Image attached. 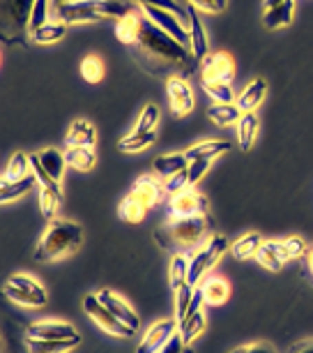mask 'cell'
<instances>
[{
	"label": "cell",
	"mask_w": 313,
	"mask_h": 353,
	"mask_svg": "<svg viewBox=\"0 0 313 353\" xmlns=\"http://www.w3.org/2000/svg\"><path fill=\"white\" fill-rule=\"evenodd\" d=\"M194 293H196V286L189 284V282H186L184 286H180V289L175 291V319H177V323L184 319L186 310H189L191 301H194Z\"/></svg>",
	"instance_id": "42"
},
{
	"label": "cell",
	"mask_w": 313,
	"mask_h": 353,
	"mask_svg": "<svg viewBox=\"0 0 313 353\" xmlns=\"http://www.w3.org/2000/svg\"><path fill=\"white\" fill-rule=\"evenodd\" d=\"M186 14H189V51L194 53L196 63H203L205 58L210 56V44H208V35H205V28H203V21L198 17V10L196 8H186Z\"/></svg>",
	"instance_id": "15"
},
{
	"label": "cell",
	"mask_w": 313,
	"mask_h": 353,
	"mask_svg": "<svg viewBox=\"0 0 313 353\" xmlns=\"http://www.w3.org/2000/svg\"><path fill=\"white\" fill-rule=\"evenodd\" d=\"M51 0H37L35 10H32V19H30V28L28 30H37L39 26H44L49 21V12H51Z\"/></svg>",
	"instance_id": "45"
},
{
	"label": "cell",
	"mask_w": 313,
	"mask_h": 353,
	"mask_svg": "<svg viewBox=\"0 0 313 353\" xmlns=\"http://www.w3.org/2000/svg\"><path fill=\"white\" fill-rule=\"evenodd\" d=\"M143 19H145V17L134 14V12H129L127 17L118 19V23H116V37H118L122 44L134 46V44L138 42V35H141Z\"/></svg>",
	"instance_id": "27"
},
{
	"label": "cell",
	"mask_w": 313,
	"mask_h": 353,
	"mask_svg": "<svg viewBox=\"0 0 313 353\" xmlns=\"http://www.w3.org/2000/svg\"><path fill=\"white\" fill-rule=\"evenodd\" d=\"M215 3L219 5V8H222V10H226V8H228V0H215Z\"/></svg>",
	"instance_id": "55"
},
{
	"label": "cell",
	"mask_w": 313,
	"mask_h": 353,
	"mask_svg": "<svg viewBox=\"0 0 313 353\" xmlns=\"http://www.w3.org/2000/svg\"><path fill=\"white\" fill-rule=\"evenodd\" d=\"M177 332V319H162L145 332L136 353H159Z\"/></svg>",
	"instance_id": "10"
},
{
	"label": "cell",
	"mask_w": 313,
	"mask_h": 353,
	"mask_svg": "<svg viewBox=\"0 0 313 353\" xmlns=\"http://www.w3.org/2000/svg\"><path fill=\"white\" fill-rule=\"evenodd\" d=\"M208 208H210L208 199H205L203 194H198L194 188L177 192V194H173L171 201H169V215H171V219L208 215Z\"/></svg>",
	"instance_id": "8"
},
{
	"label": "cell",
	"mask_w": 313,
	"mask_h": 353,
	"mask_svg": "<svg viewBox=\"0 0 313 353\" xmlns=\"http://www.w3.org/2000/svg\"><path fill=\"white\" fill-rule=\"evenodd\" d=\"M136 61L143 65L145 72L155 77H164V68L171 70L173 77L189 79L196 70V58L191 51L184 49L175 37L169 32L157 28L155 23L143 19V28L138 35V42L134 44Z\"/></svg>",
	"instance_id": "1"
},
{
	"label": "cell",
	"mask_w": 313,
	"mask_h": 353,
	"mask_svg": "<svg viewBox=\"0 0 313 353\" xmlns=\"http://www.w3.org/2000/svg\"><path fill=\"white\" fill-rule=\"evenodd\" d=\"M302 275L306 277V282L313 284V245H309L302 256Z\"/></svg>",
	"instance_id": "51"
},
{
	"label": "cell",
	"mask_w": 313,
	"mask_h": 353,
	"mask_svg": "<svg viewBox=\"0 0 313 353\" xmlns=\"http://www.w3.org/2000/svg\"><path fill=\"white\" fill-rule=\"evenodd\" d=\"M28 169L30 166V155H23V152H14L10 157L8 166H5V173H3V181H19V178L28 176Z\"/></svg>",
	"instance_id": "39"
},
{
	"label": "cell",
	"mask_w": 313,
	"mask_h": 353,
	"mask_svg": "<svg viewBox=\"0 0 313 353\" xmlns=\"http://www.w3.org/2000/svg\"><path fill=\"white\" fill-rule=\"evenodd\" d=\"M288 353H313V339H302V342H297Z\"/></svg>",
	"instance_id": "53"
},
{
	"label": "cell",
	"mask_w": 313,
	"mask_h": 353,
	"mask_svg": "<svg viewBox=\"0 0 313 353\" xmlns=\"http://www.w3.org/2000/svg\"><path fill=\"white\" fill-rule=\"evenodd\" d=\"M58 19L67 26L76 23H95L102 19H122L127 17L131 8L120 0H69L56 10Z\"/></svg>",
	"instance_id": "4"
},
{
	"label": "cell",
	"mask_w": 313,
	"mask_h": 353,
	"mask_svg": "<svg viewBox=\"0 0 313 353\" xmlns=\"http://www.w3.org/2000/svg\"><path fill=\"white\" fill-rule=\"evenodd\" d=\"M65 32H67V23L58 19V21H46L37 30H30V39L35 44H56L65 37Z\"/></svg>",
	"instance_id": "33"
},
{
	"label": "cell",
	"mask_w": 313,
	"mask_h": 353,
	"mask_svg": "<svg viewBox=\"0 0 313 353\" xmlns=\"http://www.w3.org/2000/svg\"><path fill=\"white\" fill-rule=\"evenodd\" d=\"M230 150H233L230 141H224V139H208V141H198L196 145H191L184 155L191 162V159H217Z\"/></svg>",
	"instance_id": "18"
},
{
	"label": "cell",
	"mask_w": 313,
	"mask_h": 353,
	"mask_svg": "<svg viewBox=\"0 0 313 353\" xmlns=\"http://www.w3.org/2000/svg\"><path fill=\"white\" fill-rule=\"evenodd\" d=\"M164 192L166 188L164 185H159L155 178H150V176H141V178H136V183H134V188H131V194L138 196L141 201L148 205V208H152L155 203H159L164 199Z\"/></svg>",
	"instance_id": "23"
},
{
	"label": "cell",
	"mask_w": 313,
	"mask_h": 353,
	"mask_svg": "<svg viewBox=\"0 0 313 353\" xmlns=\"http://www.w3.org/2000/svg\"><path fill=\"white\" fill-rule=\"evenodd\" d=\"M215 236V222L210 215H194V217H177L169 219L162 229L155 233V241L159 248L171 250L175 254H196L198 250H203L205 245Z\"/></svg>",
	"instance_id": "2"
},
{
	"label": "cell",
	"mask_w": 313,
	"mask_h": 353,
	"mask_svg": "<svg viewBox=\"0 0 313 353\" xmlns=\"http://www.w3.org/2000/svg\"><path fill=\"white\" fill-rule=\"evenodd\" d=\"M283 3H288V0H265V10H272V8H277V5H283Z\"/></svg>",
	"instance_id": "54"
},
{
	"label": "cell",
	"mask_w": 313,
	"mask_h": 353,
	"mask_svg": "<svg viewBox=\"0 0 313 353\" xmlns=\"http://www.w3.org/2000/svg\"><path fill=\"white\" fill-rule=\"evenodd\" d=\"M203 90L215 99V104H235V92H233L230 83L203 81Z\"/></svg>",
	"instance_id": "40"
},
{
	"label": "cell",
	"mask_w": 313,
	"mask_h": 353,
	"mask_svg": "<svg viewBox=\"0 0 313 353\" xmlns=\"http://www.w3.org/2000/svg\"><path fill=\"white\" fill-rule=\"evenodd\" d=\"M155 141H157V130L155 132H138V130H134L131 134L120 139V141H118V150L134 155V152H141L145 148H150V145L155 143Z\"/></svg>",
	"instance_id": "31"
},
{
	"label": "cell",
	"mask_w": 313,
	"mask_h": 353,
	"mask_svg": "<svg viewBox=\"0 0 313 353\" xmlns=\"http://www.w3.org/2000/svg\"><path fill=\"white\" fill-rule=\"evenodd\" d=\"M166 92H169L171 111L175 113L177 118L191 113V109H194V92H191V85L186 83V79L171 77L169 81H166Z\"/></svg>",
	"instance_id": "12"
},
{
	"label": "cell",
	"mask_w": 313,
	"mask_h": 353,
	"mask_svg": "<svg viewBox=\"0 0 313 353\" xmlns=\"http://www.w3.org/2000/svg\"><path fill=\"white\" fill-rule=\"evenodd\" d=\"M230 353H277V349L265 342H256V344H246V346H239V349H233Z\"/></svg>",
	"instance_id": "50"
},
{
	"label": "cell",
	"mask_w": 313,
	"mask_h": 353,
	"mask_svg": "<svg viewBox=\"0 0 313 353\" xmlns=\"http://www.w3.org/2000/svg\"><path fill=\"white\" fill-rule=\"evenodd\" d=\"M37 0H5L3 3V19L10 26V30L21 32L30 28L32 10H35Z\"/></svg>",
	"instance_id": "13"
},
{
	"label": "cell",
	"mask_w": 313,
	"mask_h": 353,
	"mask_svg": "<svg viewBox=\"0 0 313 353\" xmlns=\"http://www.w3.org/2000/svg\"><path fill=\"white\" fill-rule=\"evenodd\" d=\"M258 137V116L256 111L242 113V118L237 121V141H239V150L249 152L254 148Z\"/></svg>",
	"instance_id": "28"
},
{
	"label": "cell",
	"mask_w": 313,
	"mask_h": 353,
	"mask_svg": "<svg viewBox=\"0 0 313 353\" xmlns=\"http://www.w3.org/2000/svg\"><path fill=\"white\" fill-rule=\"evenodd\" d=\"M159 116H162V113H159V106L157 104H148L141 111V116H138L136 130L138 132H155L157 123H159Z\"/></svg>",
	"instance_id": "43"
},
{
	"label": "cell",
	"mask_w": 313,
	"mask_h": 353,
	"mask_svg": "<svg viewBox=\"0 0 313 353\" xmlns=\"http://www.w3.org/2000/svg\"><path fill=\"white\" fill-rule=\"evenodd\" d=\"M265 241L261 238V233L251 231V233H244L242 238H237L235 243L230 245V254L237 259V261H246V259H256L258 250Z\"/></svg>",
	"instance_id": "30"
},
{
	"label": "cell",
	"mask_w": 313,
	"mask_h": 353,
	"mask_svg": "<svg viewBox=\"0 0 313 353\" xmlns=\"http://www.w3.org/2000/svg\"><path fill=\"white\" fill-rule=\"evenodd\" d=\"M37 176L35 173H28V176L19 178V181H3V185H0V203H12L17 201V199L25 196L28 192L35 190L37 185Z\"/></svg>",
	"instance_id": "20"
},
{
	"label": "cell",
	"mask_w": 313,
	"mask_h": 353,
	"mask_svg": "<svg viewBox=\"0 0 313 353\" xmlns=\"http://www.w3.org/2000/svg\"><path fill=\"white\" fill-rule=\"evenodd\" d=\"M37 201H39V210H42V215L46 219H56L60 201H63V188H60V183L39 185Z\"/></svg>",
	"instance_id": "21"
},
{
	"label": "cell",
	"mask_w": 313,
	"mask_h": 353,
	"mask_svg": "<svg viewBox=\"0 0 313 353\" xmlns=\"http://www.w3.org/2000/svg\"><path fill=\"white\" fill-rule=\"evenodd\" d=\"M283 243V250H285V254H288V261H295V259H302L304 256V252H306V245L302 238L299 236H290V238H285Z\"/></svg>",
	"instance_id": "46"
},
{
	"label": "cell",
	"mask_w": 313,
	"mask_h": 353,
	"mask_svg": "<svg viewBox=\"0 0 313 353\" xmlns=\"http://www.w3.org/2000/svg\"><path fill=\"white\" fill-rule=\"evenodd\" d=\"M39 155V162H42L44 171L49 173L51 181L60 183L65 178V169H67V157H65V152H60L58 148H44L37 152Z\"/></svg>",
	"instance_id": "25"
},
{
	"label": "cell",
	"mask_w": 313,
	"mask_h": 353,
	"mask_svg": "<svg viewBox=\"0 0 313 353\" xmlns=\"http://www.w3.org/2000/svg\"><path fill=\"white\" fill-rule=\"evenodd\" d=\"M3 293L10 303L19 305V307H30L39 310L49 303V293L37 279H32L30 275H12L3 286Z\"/></svg>",
	"instance_id": "5"
},
{
	"label": "cell",
	"mask_w": 313,
	"mask_h": 353,
	"mask_svg": "<svg viewBox=\"0 0 313 353\" xmlns=\"http://www.w3.org/2000/svg\"><path fill=\"white\" fill-rule=\"evenodd\" d=\"M83 310H85V314L99 325V328H102L104 332H109V335H113V337L129 339V337L136 335V330L120 321V319L113 314L102 301H99V296H85L83 298Z\"/></svg>",
	"instance_id": "7"
},
{
	"label": "cell",
	"mask_w": 313,
	"mask_h": 353,
	"mask_svg": "<svg viewBox=\"0 0 313 353\" xmlns=\"http://www.w3.org/2000/svg\"><path fill=\"white\" fill-rule=\"evenodd\" d=\"M256 261L263 265V268H268L272 272L281 270L283 263H288V254H285L283 250V243H277V241H265L261 245V250H258L256 254Z\"/></svg>",
	"instance_id": "17"
},
{
	"label": "cell",
	"mask_w": 313,
	"mask_h": 353,
	"mask_svg": "<svg viewBox=\"0 0 313 353\" xmlns=\"http://www.w3.org/2000/svg\"><path fill=\"white\" fill-rule=\"evenodd\" d=\"M25 337L28 339H46V342H63V339H78L81 335L74 330V325L56 321V319H44V321H35L25 328Z\"/></svg>",
	"instance_id": "9"
},
{
	"label": "cell",
	"mask_w": 313,
	"mask_h": 353,
	"mask_svg": "<svg viewBox=\"0 0 313 353\" xmlns=\"http://www.w3.org/2000/svg\"><path fill=\"white\" fill-rule=\"evenodd\" d=\"M145 212H148V205H145L141 199L134 196L129 192L127 196L120 201L118 205V215L122 222H129V224H138V222H143V217H145Z\"/></svg>",
	"instance_id": "32"
},
{
	"label": "cell",
	"mask_w": 313,
	"mask_h": 353,
	"mask_svg": "<svg viewBox=\"0 0 313 353\" xmlns=\"http://www.w3.org/2000/svg\"><path fill=\"white\" fill-rule=\"evenodd\" d=\"M83 245V226L69 219H51L35 248V261L51 263L65 259Z\"/></svg>",
	"instance_id": "3"
},
{
	"label": "cell",
	"mask_w": 313,
	"mask_h": 353,
	"mask_svg": "<svg viewBox=\"0 0 313 353\" xmlns=\"http://www.w3.org/2000/svg\"><path fill=\"white\" fill-rule=\"evenodd\" d=\"M81 344L78 339H63V342H46V339H28L25 337V346L28 353H69L72 349Z\"/></svg>",
	"instance_id": "35"
},
{
	"label": "cell",
	"mask_w": 313,
	"mask_h": 353,
	"mask_svg": "<svg viewBox=\"0 0 313 353\" xmlns=\"http://www.w3.org/2000/svg\"><path fill=\"white\" fill-rule=\"evenodd\" d=\"M233 77H235V61L230 58V53L215 51L203 61V81L230 83Z\"/></svg>",
	"instance_id": "11"
},
{
	"label": "cell",
	"mask_w": 313,
	"mask_h": 353,
	"mask_svg": "<svg viewBox=\"0 0 313 353\" xmlns=\"http://www.w3.org/2000/svg\"><path fill=\"white\" fill-rule=\"evenodd\" d=\"M65 157H67V164L76 171H90L97 162L92 148H67Z\"/></svg>",
	"instance_id": "38"
},
{
	"label": "cell",
	"mask_w": 313,
	"mask_h": 353,
	"mask_svg": "<svg viewBox=\"0 0 313 353\" xmlns=\"http://www.w3.org/2000/svg\"><path fill=\"white\" fill-rule=\"evenodd\" d=\"M198 289H201V293H203L205 305H210V307L224 305L230 296V286L222 277H208L201 286H198Z\"/></svg>",
	"instance_id": "26"
},
{
	"label": "cell",
	"mask_w": 313,
	"mask_h": 353,
	"mask_svg": "<svg viewBox=\"0 0 313 353\" xmlns=\"http://www.w3.org/2000/svg\"><path fill=\"white\" fill-rule=\"evenodd\" d=\"M203 330H205V314H203V310L194 312V314H186L182 321L177 323L180 337H182L186 344H191L198 335H203Z\"/></svg>",
	"instance_id": "34"
},
{
	"label": "cell",
	"mask_w": 313,
	"mask_h": 353,
	"mask_svg": "<svg viewBox=\"0 0 313 353\" xmlns=\"http://www.w3.org/2000/svg\"><path fill=\"white\" fill-rule=\"evenodd\" d=\"M292 14H295V0H288V3H283V5H277V8H272V10H265L263 26L268 30L285 28V26L292 23Z\"/></svg>",
	"instance_id": "29"
},
{
	"label": "cell",
	"mask_w": 313,
	"mask_h": 353,
	"mask_svg": "<svg viewBox=\"0 0 313 353\" xmlns=\"http://www.w3.org/2000/svg\"><path fill=\"white\" fill-rule=\"evenodd\" d=\"M208 118L219 128H228L242 118V111L237 104H212L208 109Z\"/></svg>",
	"instance_id": "36"
},
{
	"label": "cell",
	"mask_w": 313,
	"mask_h": 353,
	"mask_svg": "<svg viewBox=\"0 0 313 353\" xmlns=\"http://www.w3.org/2000/svg\"><path fill=\"white\" fill-rule=\"evenodd\" d=\"M169 279H171L173 291H177L180 286H184L186 282H189V259H186L184 254H173Z\"/></svg>",
	"instance_id": "37"
},
{
	"label": "cell",
	"mask_w": 313,
	"mask_h": 353,
	"mask_svg": "<svg viewBox=\"0 0 313 353\" xmlns=\"http://www.w3.org/2000/svg\"><path fill=\"white\" fill-rule=\"evenodd\" d=\"M95 139H97V132L88 121H74L67 132V137H65V145H67V148H92Z\"/></svg>",
	"instance_id": "22"
},
{
	"label": "cell",
	"mask_w": 313,
	"mask_h": 353,
	"mask_svg": "<svg viewBox=\"0 0 313 353\" xmlns=\"http://www.w3.org/2000/svg\"><path fill=\"white\" fill-rule=\"evenodd\" d=\"M166 192L173 196V194H177V192H182V190H189V181H186V169L184 171H180L177 176H173L166 181Z\"/></svg>",
	"instance_id": "48"
},
{
	"label": "cell",
	"mask_w": 313,
	"mask_h": 353,
	"mask_svg": "<svg viewBox=\"0 0 313 353\" xmlns=\"http://www.w3.org/2000/svg\"><path fill=\"white\" fill-rule=\"evenodd\" d=\"M226 250H228V238L222 236V233H215L212 241L189 259V284L196 286L201 282V279L210 272V268H215Z\"/></svg>",
	"instance_id": "6"
},
{
	"label": "cell",
	"mask_w": 313,
	"mask_h": 353,
	"mask_svg": "<svg viewBox=\"0 0 313 353\" xmlns=\"http://www.w3.org/2000/svg\"><path fill=\"white\" fill-rule=\"evenodd\" d=\"M191 8L201 10V12H210V14H219V12H224L215 0H189Z\"/></svg>",
	"instance_id": "52"
},
{
	"label": "cell",
	"mask_w": 313,
	"mask_h": 353,
	"mask_svg": "<svg viewBox=\"0 0 313 353\" xmlns=\"http://www.w3.org/2000/svg\"><path fill=\"white\" fill-rule=\"evenodd\" d=\"M159 353H194V349H191V346L180 337V332H175V335L171 337V342L166 344Z\"/></svg>",
	"instance_id": "49"
},
{
	"label": "cell",
	"mask_w": 313,
	"mask_h": 353,
	"mask_svg": "<svg viewBox=\"0 0 313 353\" xmlns=\"http://www.w3.org/2000/svg\"><path fill=\"white\" fill-rule=\"evenodd\" d=\"M97 296H99V301H102L106 307H109L125 325H129V328H134V330L141 328V316H138L136 312L131 310L129 305L118 296V293H113L109 289H102V291L97 293Z\"/></svg>",
	"instance_id": "16"
},
{
	"label": "cell",
	"mask_w": 313,
	"mask_h": 353,
	"mask_svg": "<svg viewBox=\"0 0 313 353\" xmlns=\"http://www.w3.org/2000/svg\"><path fill=\"white\" fill-rule=\"evenodd\" d=\"M186 166H189V159L182 152H173V155H159L155 157V162H152V171H155V176L159 178H173L177 176L180 171H184Z\"/></svg>",
	"instance_id": "24"
},
{
	"label": "cell",
	"mask_w": 313,
	"mask_h": 353,
	"mask_svg": "<svg viewBox=\"0 0 313 353\" xmlns=\"http://www.w3.org/2000/svg\"><path fill=\"white\" fill-rule=\"evenodd\" d=\"M143 17L148 19L157 26V28H162L164 32H169L171 37H175L180 44H189V30H184V26L180 23V19L175 14H171V12H164V10H157V8H143Z\"/></svg>",
	"instance_id": "14"
},
{
	"label": "cell",
	"mask_w": 313,
	"mask_h": 353,
	"mask_svg": "<svg viewBox=\"0 0 313 353\" xmlns=\"http://www.w3.org/2000/svg\"><path fill=\"white\" fill-rule=\"evenodd\" d=\"M134 3H138L141 8H157V10L171 12V14H175V17L182 12L175 0H134Z\"/></svg>",
	"instance_id": "47"
},
{
	"label": "cell",
	"mask_w": 313,
	"mask_h": 353,
	"mask_svg": "<svg viewBox=\"0 0 313 353\" xmlns=\"http://www.w3.org/2000/svg\"><path fill=\"white\" fill-rule=\"evenodd\" d=\"M265 97H268V83H265V79H254V81L239 92L235 104L239 106L242 113H249V111H256L258 106L263 104Z\"/></svg>",
	"instance_id": "19"
},
{
	"label": "cell",
	"mask_w": 313,
	"mask_h": 353,
	"mask_svg": "<svg viewBox=\"0 0 313 353\" xmlns=\"http://www.w3.org/2000/svg\"><path fill=\"white\" fill-rule=\"evenodd\" d=\"M81 77L88 83H99L104 79V63L97 56H85L81 61Z\"/></svg>",
	"instance_id": "41"
},
{
	"label": "cell",
	"mask_w": 313,
	"mask_h": 353,
	"mask_svg": "<svg viewBox=\"0 0 313 353\" xmlns=\"http://www.w3.org/2000/svg\"><path fill=\"white\" fill-rule=\"evenodd\" d=\"M212 159H191L189 166H186V181H189V188H196L201 183V178L210 171Z\"/></svg>",
	"instance_id": "44"
}]
</instances>
